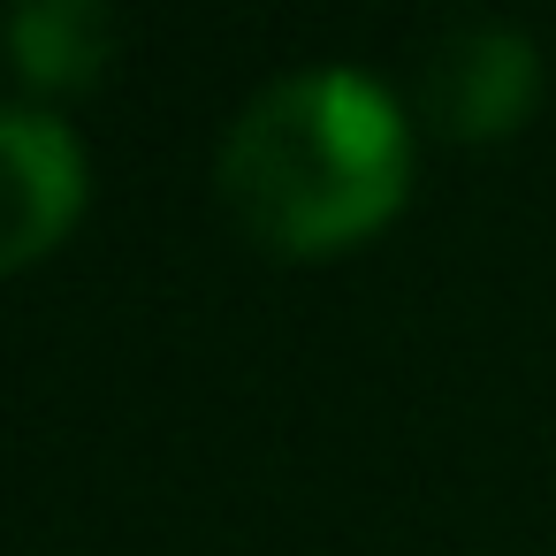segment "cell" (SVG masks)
Returning <instances> with one entry per match:
<instances>
[{
	"mask_svg": "<svg viewBox=\"0 0 556 556\" xmlns=\"http://www.w3.org/2000/svg\"><path fill=\"white\" fill-rule=\"evenodd\" d=\"M222 199L282 260L351 252L412 199V123L358 70H298L229 123Z\"/></svg>",
	"mask_w": 556,
	"mask_h": 556,
	"instance_id": "obj_1",
	"label": "cell"
},
{
	"mask_svg": "<svg viewBox=\"0 0 556 556\" xmlns=\"http://www.w3.org/2000/svg\"><path fill=\"white\" fill-rule=\"evenodd\" d=\"M92 168L70 123L39 108H0V275H16L70 244L85 222Z\"/></svg>",
	"mask_w": 556,
	"mask_h": 556,
	"instance_id": "obj_2",
	"label": "cell"
},
{
	"mask_svg": "<svg viewBox=\"0 0 556 556\" xmlns=\"http://www.w3.org/2000/svg\"><path fill=\"white\" fill-rule=\"evenodd\" d=\"M541 92V62L518 31H472L434 70V108L457 138H503Z\"/></svg>",
	"mask_w": 556,
	"mask_h": 556,
	"instance_id": "obj_3",
	"label": "cell"
},
{
	"mask_svg": "<svg viewBox=\"0 0 556 556\" xmlns=\"http://www.w3.org/2000/svg\"><path fill=\"white\" fill-rule=\"evenodd\" d=\"M9 54L31 92H85L115 54V24L92 0H31L9 16Z\"/></svg>",
	"mask_w": 556,
	"mask_h": 556,
	"instance_id": "obj_4",
	"label": "cell"
}]
</instances>
